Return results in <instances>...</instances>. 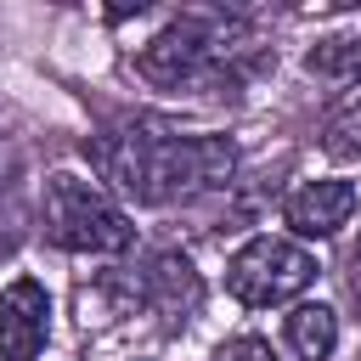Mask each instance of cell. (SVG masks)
<instances>
[{"mask_svg":"<svg viewBox=\"0 0 361 361\" xmlns=\"http://www.w3.org/2000/svg\"><path fill=\"white\" fill-rule=\"evenodd\" d=\"M96 164L118 197L141 209H164V203L231 186L237 147L209 130H169L158 118H130L124 130H107L96 141Z\"/></svg>","mask_w":361,"mask_h":361,"instance_id":"obj_1","label":"cell"},{"mask_svg":"<svg viewBox=\"0 0 361 361\" xmlns=\"http://www.w3.org/2000/svg\"><path fill=\"white\" fill-rule=\"evenodd\" d=\"M259 45L231 11H186L135 51V73L158 90H237L248 85Z\"/></svg>","mask_w":361,"mask_h":361,"instance_id":"obj_2","label":"cell"},{"mask_svg":"<svg viewBox=\"0 0 361 361\" xmlns=\"http://www.w3.org/2000/svg\"><path fill=\"white\" fill-rule=\"evenodd\" d=\"M39 226L56 248L68 254H124L135 243V226L130 214L85 175H68L56 169L39 192Z\"/></svg>","mask_w":361,"mask_h":361,"instance_id":"obj_3","label":"cell"},{"mask_svg":"<svg viewBox=\"0 0 361 361\" xmlns=\"http://www.w3.org/2000/svg\"><path fill=\"white\" fill-rule=\"evenodd\" d=\"M310 282H316V254H310L305 243L271 237V231L248 237V243L231 254V265H226V288H231V299L248 305V310L288 305V299H299Z\"/></svg>","mask_w":361,"mask_h":361,"instance_id":"obj_4","label":"cell"},{"mask_svg":"<svg viewBox=\"0 0 361 361\" xmlns=\"http://www.w3.org/2000/svg\"><path fill=\"white\" fill-rule=\"evenodd\" d=\"M51 338V293L39 276H11L0 288V361H39Z\"/></svg>","mask_w":361,"mask_h":361,"instance_id":"obj_5","label":"cell"},{"mask_svg":"<svg viewBox=\"0 0 361 361\" xmlns=\"http://www.w3.org/2000/svg\"><path fill=\"white\" fill-rule=\"evenodd\" d=\"M355 203H361V197H355L350 180L322 175V180H305V186L288 192L282 220H288L293 243H327V237H338V231L355 220Z\"/></svg>","mask_w":361,"mask_h":361,"instance_id":"obj_6","label":"cell"},{"mask_svg":"<svg viewBox=\"0 0 361 361\" xmlns=\"http://www.w3.org/2000/svg\"><path fill=\"white\" fill-rule=\"evenodd\" d=\"M135 293H141V305L158 316V322H192L197 316V305H203V276H197V265L186 259V254H152L147 259V271H141V282H135Z\"/></svg>","mask_w":361,"mask_h":361,"instance_id":"obj_7","label":"cell"},{"mask_svg":"<svg viewBox=\"0 0 361 361\" xmlns=\"http://www.w3.org/2000/svg\"><path fill=\"white\" fill-rule=\"evenodd\" d=\"M282 338L299 361H327L338 350V310L333 305H293L282 316Z\"/></svg>","mask_w":361,"mask_h":361,"instance_id":"obj_8","label":"cell"},{"mask_svg":"<svg viewBox=\"0 0 361 361\" xmlns=\"http://www.w3.org/2000/svg\"><path fill=\"white\" fill-rule=\"evenodd\" d=\"M305 68L327 85H361V34H344V39H322L310 45Z\"/></svg>","mask_w":361,"mask_h":361,"instance_id":"obj_9","label":"cell"},{"mask_svg":"<svg viewBox=\"0 0 361 361\" xmlns=\"http://www.w3.org/2000/svg\"><path fill=\"white\" fill-rule=\"evenodd\" d=\"M322 147H327V158H338V164H355L361 158V85L333 107V118L322 124Z\"/></svg>","mask_w":361,"mask_h":361,"instance_id":"obj_10","label":"cell"},{"mask_svg":"<svg viewBox=\"0 0 361 361\" xmlns=\"http://www.w3.org/2000/svg\"><path fill=\"white\" fill-rule=\"evenodd\" d=\"M214 361H276V355H271V344H265V338L243 333V338H226V344L214 350Z\"/></svg>","mask_w":361,"mask_h":361,"instance_id":"obj_11","label":"cell"}]
</instances>
